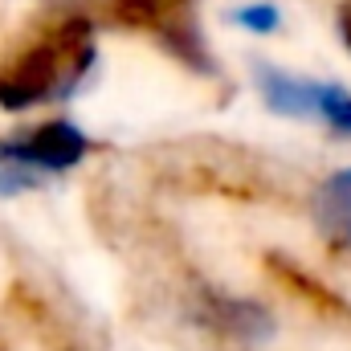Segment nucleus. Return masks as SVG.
I'll use <instances>...</instances> for the list:
<instances>
[{"mask_svg":"<svg viewBox=\"0 0 351 351\" xmlns=\"http://www.w3.org/2000/svg\"><path fill=\"white\" fill-rule=\"evenodd\" d=\"M258 86H262V98L278 114H315L319 110V82H298V78H290L282 70L262 66Z\"/></svg>","mask_w":351,"mask_h":351,"instance_id":"obj_6","label":"nucleus"},{"mask_svg":"<svg viewBox=\"0 0 351 351\" xmlns=\"http://www.w3.org/2000/svg\"><path fill=\"white\" fill-rule=\"evenodd\" d=\"M339 135H351V90L343 86H319V110Z\"/></svg>","mask_w":351,"mask_h":351,"instance_id":"obj_8","label":"nucleus"},{"mask_svg":"<svg viewBox=\"0 0 351 351\" xmlns=\"http://www.w3.org/2000/svg\"><path fill=\"white\" fill-rule=\"evenodd\" d=\"M311 217L331 250H351V168H339L319 184Z\"/></svg>","mask_w":351,"mask_h":351,"instance_id":"obj_3","label":"nucleus"},{"mask_svg":"<svg viewBox=\"0 0 351 351\" xmlns=\"http://www.w3.org/2000/svg\"><path fill=\"white\" fill-rule=\"evenodd\" d=\"M339 37H343V45H348V53H351V0L339 4Z\"/></svg>","mask_w":351,"mask_h":351,"instance_id":"obj_10","label":"nucleus"},{"mask_svg":"<svg viewBox=\"0 0 351 351\" xmlns=\"http://www.w3.org/2000/svg\"><path fill=\"white\" fill-rule=\"evenodd\" d=\"M204 319L241 343H262L274 335V315L265 311L262 302H245V298H225V294H208L204 298Z\"/></svg>","mask_w":351,"mask_h":351,"instance_id":"obj_4","label":"nucleus"},{"mask_svg":"<svg viewBox=\"0 0 351 351\" xmlns=\"http://www.w3.org/2000/svg\"><path fill=\"white\" fill-rule=\"evenodd\" d=\"M156 33H160V41H164V49L180 58L188 70H196V74H217V62L208 58V49H204V37H200V25L180 8L172 12L164 25H156Z\"/></svg>","mask_w":351,"mask_h":351,"instance_id":"obj_5","label":"nucleus"},{"mask_svg":"<svg viewBox=\"0 0 351 351\" xmlns=\"http://www.w3.org/2000/svg\"><path fill=\"white\" fill-rule=\"evenodd\" d=\"M90 62H94L90 25L70 21L49 41L33 45L8 74H0V106L4 110H25L41 98H66V94L78 90Z\"/></svg>","mask_w":351,"mask_h":351,"instance_id":"obj_1","label":"nucleus"},{"mask_svg":"<svg viewBox=\"0 0 351 351\" xmlns=\"http://www.w3.org/2000/svg\"><path fill=\"white\" fill-rule=\"evenodd\" d=\"M86 152H90V139L74 127V123H66V119H53V123L33 127V131H21V135L0 139V156L29 160V164H37L41 172H66V168H74Z\"/></svg>","mask_w":351,"mask_h":351,"instance_id":"obj_2","label":"nucleus"},{"mask_svg":"<svg viewBox=\"0 0 351 351\" xmlns=\"http://www.w3.org/2000/svg\"><path fill=\"white\" fill-rule=\"evenodd\" d=\"M45 176L49 172H41V168L29 164V160L0 156V196H21V192H29V188H41Z\"/></svg>","mask_w":351,"mask_h":351,"instance_id":"obj_7","label":"nucleus"},{"mask_svg":"<svg viewBox=\"0 0 351 351\" xmlns=\"http://www.w3.org/2000/svg\"><path fill=\"white\" fill-rule=\"evenodd\" d=\"M233 21L245 25V29H254V33H274L278 29V8L274 4H245V8L233 12Z\"/></svg>","mask_w":351,"mask_h":351,"instance_id":"obj_9","label":"nucleus"}]
</instances>
